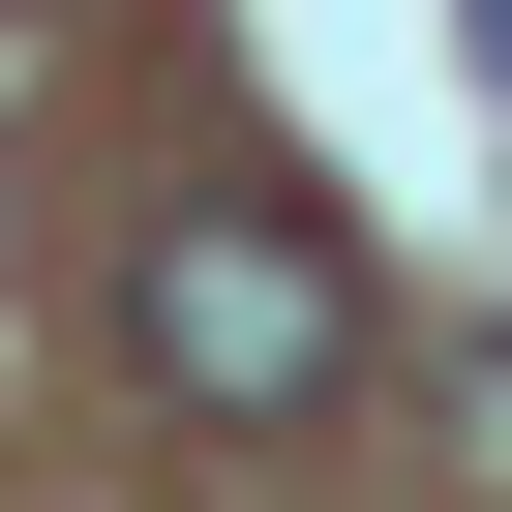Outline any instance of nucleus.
Returning a JSON list of instances; mask_svg holds the SVG:
<instances>
[{"mask_svg": "<svg viewBox=\"0 0 512 512\" xmlns=\"http://www.w3.org/2000/svg\"><path fill=\"white\" fill-rule=\"evenodd\" d=\"M151 362H181L211 422H302V392L362 362V302L302 272V241H272V211H151Z\"/></svg>", "mask_w": 512, "mask_h": 512, "instance_id": "obj_1", "label": "nucleus"}, {"mask_svg": "<svg viewBox=\"0 0 512 512\" xmlns=\"http://www.w3.org/2000/svg\"><path fill=\"white\" fill-rule=\"evenodd\" d=\"M452 31H482V91H512V0H452Z\"/></svg>", "mask_w": 512, "mask_h": 512, "instance_id": "obj_2", "label": "nucleus"}]
</instances>
